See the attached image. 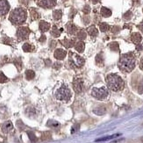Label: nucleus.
<instances>
[{
  "instance_id": "obj_1",
  "label": "nucleus",
  "mask_w": 143,
  "mask_h": 143,
  "mask_svg": "<svg viewBox=\"0 0 143 143\" xmlns=\"http://www.w3.org/2000/svg\"><path fill=\"white\" fill-rule=\"evenodd\" d=\"M136 61L135 57L132 54H125L119 59L118 67L120 70L126 73H129L135 68Z\"/></svg>"
},
{
  "instance_id": "obj_2",
  "label": "nucleus",
  "mask_w": 143,
  "mask_h": 143,
  "mask_svg": "<svg viewBox=\"0 0 143 143\" xmlns=\"http://www.w3.org/2000/svg\"><path fill=\"white\" fill-rule=\"evenodd\" d=\"M106 83H107L108 88L113 91H121L125 86L123 79L116 74L108 75L106 76Z\"/></svg>"
},
{
  "instance_id": "obj_3",
  "label": "nucleus",
  "mask_w": 143,
  "mask_h": 143,
  "mask_svg": "<svg viewBox=\"0 0 143 143\" xmlns=\"http://www.w3.org/2000/svg\"><path fill=\"white\" fill-rule=\"evenodd\" d=\"M10 21L14 25L23 24L26 19V12L22 8H16L10 14Z\"/></svg>"
},
{
  "instance_id": "obj_4",
  "label": "nucleus",
  "mask_w": 143,
  "mask_h": 143,
  "mask_svg": "<svg viewBox=\"0 0 143 143\" xmlns=\"http://www.w3.org/2000/svg\"><path fill=\"white\" fill-rule=\"evenodd\" d=\"M56 97L58 100L61 101H65L68 102L71 97V91L69 89V87L67 85L63 84L60 89H58V91L56 93Z\"/></svg>"
},
{
  "instance_id": "obj_5",
  "label": "nucleus",
  "mask_w": 143,
  "mask_h": 143,
  "mask_svg": "<svg viewBox=\"0 0 143 143\" xmlns=\"http://www.w3.org/2000/svg\"><path fill=\"white\" fill-rule=\"evenodd\" d=\"M69 62L71 66L75 68H82L84 64V59L77 54L75 53H69Z\"/></svg>"
},
{
  "instance_id": "obj_6",
  "label": "nucleus",
  "mask_w": 143,
  "mask_h": 143,
  "mask_svg": "<svg viewBox=\"0 0 143 143\" xmlns=\"http://www.w3.org/2000/svg\"><path fill=\"white\" fill-rule=\"evenodd\" d=\"M91 94L94 97H96L98 100H103L106 98L108 97V90L105 87H101V88H94L91 91Z\"/></svg>"
},
{
  "instance_id": "obj_7",
  "label": "nucleus",
  "mask_w": 143,
  "mask_h": 143,
  "mask_svg": "<svg viewBox=\"0 0 143 143\" xmlns=\"http://www.w3.org/2000/svg\"><path fill=\"white\" fill-rule=\"evenodd\" d=\"M30 34V30L27 27H19L17 31V37L19 40H26Z\"/></svg>"
},
{
  "instance_id": "obj_8",
  "label": "nucleus",
  "mask_w": 143,
  "mask_h": 143,
  "mask_svg": "<svg viewBox=\"0 0 143 143\" xmlns=\"http://www.w3.org/2000/svg\"><path fill=\"white\" fill-rule=\"evenodd\" d=\"M10 10V5L7 0H0V16H5Z\"/></svg>"
},
{
  "instance_id": "obj_9",
  "label": "nucleus",
  "mask_w": 143,
  "mask_h": 143,
  "mask_svg": "<svg viewBox=\"0 0 143 143\" xmlns=\"http://www.w3.org/2000/svg\"><path fill=\"white\" fill-rule=\"evenodd\" d=\"M73 88L76 93H80L83 90V81L82 78H76L73 83Z\"/></svg>"
},
{
  "instance_id": "obj_10",
  "label": "nucleus",
  "mask_w": 143,
  "mask_h": 143,
  "mask_svg": "<svg viewBox=\"0 0 143 143\" xmlns=\"http://www.w3.org/2000/svg\"><path fill=\"white\" fill-rule=\"evenodd\" d=\"M38 4L43 8H52L56 5V0H39Z\"/></svg>"
},
{
  "instance_id": "obj_11",
  "label": "nucleus",
  "mask_w": 143,
  "mask_h": 143,
  "mask_svg": "<svg viewBox=\"0 0 143 143\" xmlns=\"http://www.w3.org/2000/svg\"><path fill=\"white\" fill-rule=\"evenodd\" d=\"M54 57L57 59V60H63V59L66 57L67 56V52L63 49H61V48H58L54 51Z\"/></svg>"
},
{
  "instance_id": "obj_12",
  "label": "nucleus",
  "mask_w": 143,
  "mask_h": 143,
  "mask_svg": "<svg viewBox=\"0 0 143 143\" xmlns=\"http://www.w3.org/2000/svg\"><path fill=\"white\" fill-rule=\"evenodd\" d=\"M131 40H132V41L134 42V43L138 45L139 43H140L142 38H141V35H140L139 32H134V34H132V36H131Z\"/></svg>"
},
{
  "instance_id": "obj_13",
  "label": "nucleus",
  "mask_w": 143,
  "mask_h": 143,
  "mask_svg": "<svg viewBox=\"0 0 143 143\" xmlns=\"http://www.w3.org/2000/svg\"><path fill=\"white\" fill-rule=\"evenodd\" d=\"M49 28H50L49 23H48V22H46V21H43V20L40 22V30L42 32H45L48 31V30H49Z\"/></svg>"
},
{
  "instance_id": "obj_14",
  "label": "nucleus",
  "mask_w": 143,
  "mask_h": 143,
  "mask_svg": "<svg viewBox=\"0 0 143 143\" xmlns=\"http://www.w3.org/2000/svg\"><path fill=\"white\" fill-rule=\"evenodd\" d=\"M13 123H12L11 121H7L3 125V126H2V130H3L4 133H8L13 129Z\"/></svg>"
},
{
  "instance_id": "obj_15",
  "label": "nucleus",
  "mask_w": 143,
  "mask_h": 143,
  "mask_svg": "<svg viewBox=\"0 0 143 143\" xmlns=\"http://www.w3.org/2000/svg\"><path fill=\"white\" fill-rule=\"evenodd\" d=\"M67 31H68L69 34H74L76 32L77 28L73 23H69L67 24Z\"/></svg>"
},
{
  "instance_id": "obj_16",
  "label": "nucleus",
  "mask_w": 143,
  "mask_h": 143,
  "mask_svg": "<svg viewBox=\"0 0 143 143\" xmlns=\"http://www.w3.org/2000/svg\"><path fill=\"white\" fill-rule=\"evenodd\" d=\"M75 50H76L77 52L82 53V52H83V51H84L85 45H84V43H83V41H79V42H77V43L75 45Z\"/></svg>"
},
{
  "instance_id": "obj_17",
  "label": "nucleus",
  "mask_w": 143,
  "mask_h": 143,
  "mask_svg": "<svg viewBox=\"0 0 143 143\" xmlns=\"http://www.w3.org/2000/svg\"><path fill=\"white\" fill-rule=\"evenodd\" d=\"M101 14H102L103 17L108 18L112 15V11L110 9H108V8H106V7H102L101 8Z\"/></svg>"
},
{
  "instance_id": "obj_18",
  "label": "nucleus",
  "mask_w": 143,
  "mask_h": 143,
  "mask_svg": "<svg viewBox=\"0 0 143 143\" xmlns=\"http://www.w3.org/2000/svg\"><path fill=\"white\" fill-rule=\"evenodd\" d=\"M88 32L91 37H96L98 34V31L95 26H91V27L88 28Z\"/></svg>"
},
{
  "instance_id": "obj_19",
  "label": "nucleus",
  "mask_w": 143,
  "mask_h": 143,
  "mask_svg": "<svg viewBox=\"0 0 143 143\" xmlns=\"http://www.w3.org/2000/svg\"><path fill=\"white\" fill-rule=\"evenodd\" d=\"M62 32V29H57L56 26H54L52 28V31H51V34H52L54 37H59L61 34V32Z\"/></svg>"
},
{
  "instance_id": "obj_20",
  "label": "nucleus",
  "mask_w": 143,
  "mask_h": 143,
  "mask_svg": "<svg viewBox=\"0 0 143 143\" xmlns=\"http://www.w3.org/2000/svg\"><path fill=\"white\" fill-rule=\"evenodd\" d=\"M93 112H94V113L97 114V115H103V114L105 113L106 110L105 107H103V106H99V107L96 108Z\"/></svg>"
},
{
  "instance_id": "obj_21",
  "label": "nucleus",
  "mask_w": 143,
  "mask_h": 143,
  "mask_svg": "<svg viewBox=\"0 0 143 143\" xmlns=\"http://www.w3.org/2000/svg\"><path fill=\"white\" fill-rule=\"evenodd\" d=\"M119 135H120V134H113V135H111V136H106V137H104V138L97 139V140H96V141H97V142H99V141H105V140H112V139L115 138V137H118V136H119Z\"/></svg>"
},
{
  "instance_id": "obj_22",
  "label": "nucleus",
  "mask_w": 143,
  "mask_h": 143,
  "mask_svg": "<svg viewBox=\"0 0 143 143\" xmlns=\"http://www.w3.org/2000/svg\"><path fill=\"white\" fill-rule=\"evenodd\" d=\"M62 13L61 10H56V11H54V13H53V17H54V19L56 20H59L62 19Z\"/></svg>"
},
{
  "instance_id": "obj_23",
  "label": "nucleus",
  "mask_w": 143,
  "mask_h": 143,
  "mask_svg": "<svg viewBox=\"0 0 143 143\" xmlns=\"http://www.w3.org/2000/svg\"><path fill=\"white\" fill-rule=\"evenodd\" d=\"M62 43L64 44V46L66 47V48H71V47H73L75 45V41L74 40H67V39H65V40L62 41Z\"/></svg>"
},
{
  "instance_id": "obj_24",
  "label": "nucleus",
  "mask_w": 143,
  "mask_h": 143,
  "mask_svg": "<svg viewBox=\"0 0 143 143\" xmlns=\"http://www.w3.org/2000/svg\"><path fill=\"white\" fill-rule=\"evenodd\" d=\"M35 75V73L32 70H26V77L27 80H32Z\"/></svg>"
},
{
  "instance_id": "obj_25",
  "label": "nucleus",
  "mask_w": 143,
  "mask_h": 143,
  "mask_svg": "<svg viewBox=\"0 0 143 143\" xmlns=\"http://www.w3.org/2000/svg\"><path fill=\"white\" fill-rule=\"evenodd\" d=\"M99 27H100V30H101L102 32H107L108 30L110 29L109 25L106 24V23H100Z\"/></svg>"
},
{
  "instance_id": "obj_26",
  "label": "nucleus",
  "mask_w": 143,
  "mask_h": 143,
  "mask_svg": "<svg viewBox=\"0 0 143 143\" xmlns=\"http://www.w3.org/2000/svg\"><path fill=\"white\" fill-rule=\"evenodd\" d=\"M23 50L25 51V52H31V51L34 50V48H32V45L28 44V43H25L23 45Z\"/></svg>"
},
{
  "instance_id": "obj_27",
  "label": "nucleus",
  "mask_w": 143,
  "mask_h": 143,
  "mask_svg": "<svg viewBox=\"0 0 143 143\" xmlns=\"http://www.w3.org/2000/svg\"><path fill=\"white\" fill-rule=\"evenodd\" d=\"M104 62V59H103V56H102L101 54H98L97 56H96V63L98 65H101L102 63Z\"/></svg>"
},
{
  "instance_id": "obj_28",
  "label": "nucleus",
  "mask_w": 143,
  "mask_h": 143,
  "mask_svg": "<svg viewBox=\"0 0 143 143\" xmlns=\"http://www.w3.org/2000/svg\"><path fill=\"white\" fill-rule=\"evenodd\" d=\"M109 47L112 51H118L119 50V48H118V44L117 43V42H112V43H111L109 45Z\"/></svg>"
},
{
  "instance_id": "obj_29",
  "label": "nucleus",
  "mask_w": 143,
  "mask_h": 143,
  "mask_svg": "<svg viewBox=\"0 0 143 143\" xmlns=\"http://www.w3.org/2000/svg\"><path fill=\"white\" fill-rule=\"evenodd\" d=\"M77 38L80 39V40H84L86 38V32L84 31H80L77 34Z\"/></svg>"
},
{
  "instance_id": "obj_30",
  "label": "nucleus",
  "mask_w": 143,
  "mask_h": 143,
  "mask_svg": "<svg viewBox=\"0 0 143 143\" xmlns=\"http://www.w3.org/2000/svg\"><path fill=\"white\" fill-rule=\"evenodd\" d=\"M8 80V78L6 77V75H5V74L2 72H0V83H6Z\"/></svg>"
},
{
  "instance_id": "obj_31",
  "label": "nucleus",
  "mask_w": 143,
  "mask_h": 143,
  "mask_svg": "<svg viewBox=\"0 0 143 143\" xmlns=\"http://www.w3.org/2000/svg\"><path fill=\"white\" fill-rule=\"evenodd\" d=\"M31 16H32V19H38L39 14H38L37 12L35 11V9H32V10H31Z\"/></svg>"
},
{
  "instance_id": "obj_32",
  "label": "nucleus",
  "mask_w": 143,
  "mask_h": 143,
  "mask_svg": "<svg viewBox=\"0 0 143 143\" xmlns=\"http://www.w3.org/2000/svg\"><path fill=\"white\" fill-rule=\"evenodd\" d=\"M48 126H59V123L58 122H56V121H54V120H49V121L48 122Z\"/></svg>"
},
{
  "instance_id": "obj_33",
  "label": "nucleus",
  "mask_w": 143,
  "mask_h": 143,
  "mask_svg": "<svg viewBox=\"0 0 143 143\" xmlns=\"http://www.w3.org/2000/svg\"><path fill=\"white\" fill-rule=\"evenodd\" d=\"M78 129H79V125L78 124H75V125H74V126H72L71 133H72V134H74V133L77 132V131H78Z\"/></svg>"
},
{
  "instance_id": "obj_34",
  "label": "nucleus",
  "mask_w": 143,
  "mask_h": 143,
  "mask_svg": "<svg viewBox=\"0 0 143 143\" xmlns=\"http://www.w3.org/2000/svg\"><path fill=\"white\" fill-rule=\"evenodd\" d=\"M90 11H91V8H90L89 5H85V6L83 7V13H84L85 14H88V13H89Z\"/></svg>"
},
{
  "instance_id": "obj_35",
  "label": "nucleus",
  "mask_w": 143,
  "mask_h": 143,
  "mask_svg": "<svg viewBox=\"0 0 143 143\" xmlns=\"http://www.w3.org/2000/svg\"><path fill=\"white\" fill-rule=\"evenodd\" d=\"M138 91H139V93H143V81L140 83V85H139Z\"/></svg>"
},
{
  "instance_id": "obj_36",
  "label": "nucleus",
  "mask_w": 143,
  "mask_h": 143,
  "mask_svg": "<svg viewBox=\"0 0 143 143\" xmlns=\"http://www.w3.org/2000/svg\"><path fill=\"white\" fill-rule=\"evenodd\" d=\"M28 135H29V137H30V139H31L32 140H34V141H35V136H34V134H32V133H28Z\"/></svg>"
},
{
  "instance_id": "obj_37",
  "label": "nucleus",
  "mask_w": 143,
  "mask_h": 143,
  "mask_svg": "<svg viewBox=\"0 0 143 143\" xmlns=\"http://www.w3.org/2000/svg\"><path fill=\"white\" fill-rule=\"evenodd\" d=\"M61 67H62V64L58 62L54 63V68H56V69H59V68H61Z\"/></svg>"
},
{
  "instance_id": "obj_38",
  "label": "nucleus",
  "mask_w": 143,
  "mask_h": 143,
  "mask_svg": "<svg viewBox=\"0 0 143 143\" xmlns=\"http://www.w3.org/2000/svg\"><path fill=\"white\" fill-rule=\"evenodd\" d=\"M128 15H131V13H126V14H125V15H124V17L126 18V19H129L130 18L128 17Z\"/></svg>"
},
{
  "instance_id": "obj_39",
  "label": "nucleus",
  "mask_w": 143,
  "mask_h": 143,
  "mask_svg": "<svg viewBox=\"0 0 143 143\" xmlns=\"http://www.w3.org/2000/svg\"><path fill=\"white\" fill-rule=\"evenodd\" d=\"M140 68L141 70H143V58L141 59V61H140Z\"/></svg>"
},
{
  "instance_id": "obj_40",
  "label": "nucleus",
  "mask_w": 143,
  "mask_h": 143,
  "mask_svg": "<svg viewBox=\"0 0 143 143\" xmlns=\"http://www.w3.org/2000/svg\"><path fill=\"white\" fill-rule=\"evenodd\" d=\"M139 27H140V29L141 30V32H143V21L141 22V23H140V25L139 26Z\"/></svg>"
},
{
  "instance_id": "obj_41",
  "label": "nucleus",
  "mask_w": 143,
  "mask_h": 143,
  "mask_svg": "<svg viewBox=\"0 0 143 143\" xmlns=\"http://www.w3.org/2000/svg\"><path fill=\"white\" fill-rule=\"evenodd\" d=\"M91 1H92L93 4H97L100 1V0H91Z\"/></svg>"
},
{
  "instance_id": "obj_42",
  "label": "nucleus",
  "mask_w": 143,
  "mask_h": 143,
  "mask_svg": "<svg viewBox=\"0 0 143 143\" xmlns=\"http://www.w3.org/2000/svg\"><path fill=\"white\" fill-rule=\"evenodd\" d=\"M45 40H46V37H45V36L43 35V36H42L41 38H40V41H44Z\"/></svg>"
},
{
  "instance_id": "obj_43",
  "label": "nucleus",
  "mask_w": 143,
  "mask_h": 143,
  "mask_svg": "<svg viewBox=\"0 0 143 143\" xmlns=\"http://www.w3.org/2000/svg\"><path fill=\"white\" fill-rule=\"evenodd\" d=\"M142 140H143V139H142Z\"/></svg>"
}]
</instances>
